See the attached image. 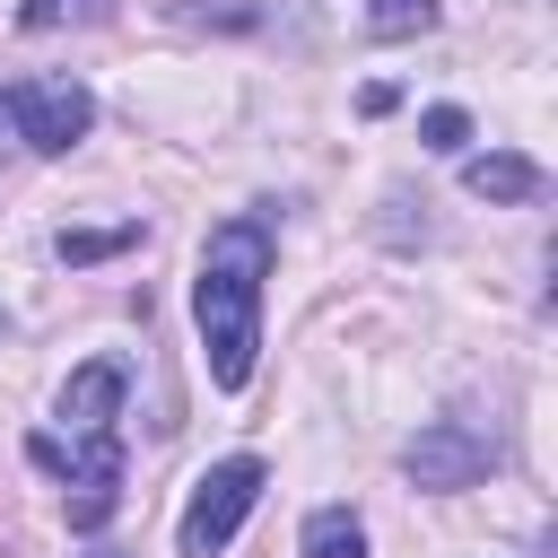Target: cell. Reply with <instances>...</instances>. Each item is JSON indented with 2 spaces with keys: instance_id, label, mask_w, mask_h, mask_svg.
Returning a JSON list of instances; mask_svg holds the SVG:
<instances>
[{
  "instance_id": "8",
  "label": "cell",
  "mask_w": 558,
  "mask_h": 558,
  "mask_svg": "<svg viewBox=\"0 0 558 558\" xmlns=\"http://www.w3.org/2000/svg\"><path fill=\"white\" fill-rule=\"evenodd\" d=\"M296 558H366V523L349 506H314L296 532Z\"/></svg>"
},
{
  "instance_id": "6",
  "label": "cell",
  "mask_w": 558,
  "mask_h": 558,
  "mask_svg": "<svg viewBox=\"0 0 558 558\" xmlns=\"http://www.w3.org/2000/svg\"><path fill=\"white\" fill-rule=\"evenodd\" d=\"M113 418H122V366H113V357H87V366L61 384V427H70V445H78V436H113Z\"/></svg>"
},
{
  "instance_id": "2",
  "label": "cell",
  "mask_w": 558,
  "mask_h": 558,
  "mask_svg": "<svg viewBox=\"0 0 558 558\" xmlns=\"http://www.w3.org/2000/svg\"><path fill=\"white\" fill-rule=\"evenodd\" d=\"M262 462L253 453H227V462H209L201 480H192V506H183V523H174V549L183 558H218L235 532H244V514L262 506Z\"/></svg>"
},
{
  "instance_id": "13",
  "label": "cell",
  "mask_w": 558,
  "mask_h": 558,
  "mask_svg": "<svg viewBox=\"0 0 558 558\" xmlns=\"http://www.w3.org/2000/svg\"><path fill=\"white\" fill-rule=\"evenodd\" d=\"M9 140H17V131H9V96H0V148H9Z\"/></svg>"
},
{
  "instance_id": "3",
  "label": "cell",
  "mask_w": 558,
  "mask_h": 558,
  "mask_svg": "<svg viewBox=\"0 0 558 558\" xmlns=\"http://www.w3.org/2000/svg\"><path fill=\"white\" fill-rule=\"evenodd\" d=\"M26 453H35L44 471L70 480V488H61L70 532H105V523H113V506H122V436H78V445H61V436H26Z\"/></svg>"
},
{
  "instance_id": "9",
  "label": "cell",
  "mask_w": 558,
  "mask_h": 558,
  "mask_svg": "<svg viewBox=\"0 0 558 558\" xmlns=\"http://www.w3.org/2000/svg\"><path fill=\"white\" fill-rule=\"evenodd\" d=\"M96 17H113V0H26V9H17V26H26V35H52V26H96Z\"/></svg>"
},
{
  "instance_id": "4",
  "label": "cell",
  "mask_w": 558,
  "mask_h": 558,
  "mask_svg": "<svg viewBox=\"0 0 558 558\" xmlns=\"http://www.w3.org/2000/svg\"><path fill=\"white\" fill-rule=\"evenodd\" d=\"M96 122V96L78 78H17L9 87V131L35 148V157H70Z\"/></svg>"
},
{
  "instance_id": "14",
  "label": "cell",
  "mask_w": 558,
  "mask_h": 558,
  "mask_svg": "<svg viewBox=\"0 0 558 558\" xmlns=\"http://www.w3.org/2000/svg\"><path fill=\"white\" fill-rule=\"evenodd\" d=\"M87 558H122V549H87Z\"/></svg>"
},
{
  "instance_id": "10",
  "label": "cell",
  "mask_w": 558,
  "mask_h": 558,
  "mask_svg": "<svg viewBox=\"0 0 558 558\" xmlns=\"http://www.w3.org/2000/svg\"><path fill=\"white\" fill-rule=\"evenodd\" d=\"M366 26H375L384 44H410V35L436 26V0H366Z\"/></svg>"
},
{
  "instance_id": "12",
  "label": "cell",
  "mask_w": 558,
  "mask_h": 558,
  "mask_svg": "<svg viewBox=\"0 0 558 558\" xmlns=\"http://www.w3.org/2000/svg\"><path fill=\"white\" fill-rule=\"evenodd\" d=\"M418 140H427L436 157H462V140H471V113H462V105H427V113H418Z\"/></svg>"
},
{
  "instance_id": "11",
  "label": "cell",
  "mask_w": 558,
  "mask_h": 558,
  "mask_svg": "<svg viewBox=\"0 0 558 558\" xmlns=\"http://www.w3.org/2000/svg\"><path fill=\"white\" fill-rule=\"evenodd\" d=\"M131 235H140V227H61L52 253H61V262H105V253H122Z\"/></svg>"
},
{
  "instance_id": "1",
  "label": "cell",
  "mask_w": 558,
  "mask_h": 558,
  "mask_svg": "<svg viewBox=\"0 0 558 558\" xmlns=\"http://www.w3.org/2000/svg\"><path fill=\"white\" fill-rule=\"evenodd\" d=\"M262 279H270V227L262 218H227L201 244L192 270V323H201V357L218 392L253 384V349H262Z\"/></svg>"
},
{
  "instance_id": "7",
  "label": "cell",
  "mask_w": 558,
  "mask_h": 558,
  "mask_svg": "<svg viewBox=\"0 0 558 558\" xmlns=\"http://www.w3.org/2000/svg\"><path fill=\"white\" fill-rule=\"evenodd\" d=\"M462 183L480 201H541V166L514 157V148H488V157H462Z\"/></svg>"
},
{
  "instance_id": "5",
  "label": "cell",
  "mask_w": 558,
  "mask_h": 558,
  "mask_svg": "<svg viewBox=\"0 0 558 558\" xmlns=\"http://www.w3.org/2000/svg\"><path fill=\"white\" fill-rule=\"evenodd\" d=\"M401 471H410L418 488H471V480L497 471V436L471 427V418H436V427H418V436L401 445Z\"/></svg>"
}]
</instances>
